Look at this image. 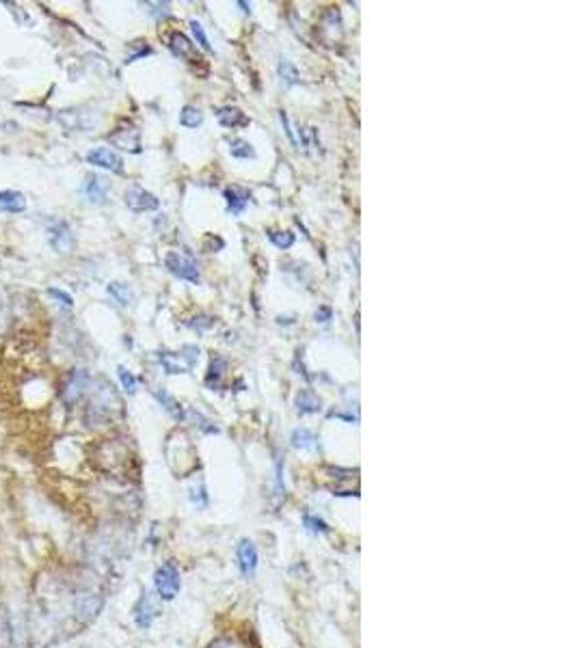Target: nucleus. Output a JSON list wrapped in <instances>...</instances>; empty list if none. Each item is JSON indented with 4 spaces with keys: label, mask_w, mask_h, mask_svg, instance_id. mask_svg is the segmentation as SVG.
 <instances>
[{
    "label": "nucleus",
    "mask_w": 577,
    "mask_h": 648,
    "mask_svg": "<svg viewBox=\"0 0 577 648\" xmlns=\"http://www.w3.org/2000/svg\"><path fill=\"white\" fill-rule=\"evenodd\" d=\"M182 588V579H180V571L173 562H163V566H158L154 573V592L160 601H173L175 596L180 594Z\"/></svg>",
    "instance_id": "1"
},
{
    "label": "nucleus",
    "mask_w": 577,
    "mask_h": 648,
    "mask_svg": "<svg viewBox=\"0 0 577 648\" xmlns=\"http://www.w3.org/2000/svg\"><path fill=\"white\" fill-rule=\"evenodd\" d=\"M102 607H104V596L93 590H78L76 596L72 598L74 618L80 625H91L100 616Z\"/></svg>",
    "instance_id": "2"
},
{
    "label": "nucleus",
    "mask_w": 577,
    "mask_h": 648,
    "mask_svg": "<svg viewBox=\"0 0 577 648\" xmlns=\"http://www.w3.org/2000/svg\"><path fill=\"white\" fill-rule=\"evenodd\" d=\"M0 648H24V627L15 611L0 603Z\"/></svg>",
    "instance_id": "3"
},
{
    "label": "nucleus",
    "mask_w": 577,
    "mask_h": 648,
    "mask_svg": "<svg viewBox=\"0 0 577 648\" xmlns=\"http://www.w3.org/2000/svg\"><path fill=\"white\" fill-rule=\"evenodd\" d=\"M160 614V598L156 596V592H150V590H143L139 601L132 609V618H134V625L139 629H150L154 625V620L158 618Z\"/></svg>",
    "instance_id": "4"
},
{
    "label": "nucleus",
    "mask_w": 577,
    "mask_h": 648,
    "mask_svg": "<svg viewBox=\"0 0 577 648\" xmlns=\"http://www.w3.org/2000/svg\"><path fill=\"white\" fill-rule=\"evenodd\" d=\"M165 266H167L169 272L175 274L178 279H184V281H190V283H197V281H199L197 262H195V259H192L190 255H186V253H178V251L167 253Z\"/></svg>",
    "instance_id": "5"
},
{
    "label": "nucleus",
    "mask_w": 577,
    "mask_h": 648,
    "mask_svg": "<svg viewBox=\"0 0 577 648\" xmlns=\"http://www.w3.org/2000/svg\"><path fill=\"white\" fill-rule=\"evenodd\" d=\"M125 205L132 210V212H150V210L158 207V199L152 192H148L141 186H130L125 190Z\"/></svg>",
    "instance_id": "6"
},
{
    "label": "nucleus",
    "mask_w": 577,
    "mask_h": 648,
    "mask_svg": "<svg viewBox=\"0 0 577 648\" xmlns=\"http://www.w3.org/2000/svg\"><path fill=\"white\" fill-rule=\"evenodd\" d=\"M87 160L91 165L100 167V169H106V171H113V173H123V160L119 154H115L113 150L108 148H95L87 154Z\"/></svg>",
    "instance_id": "7"
},
{
    "label": "nucleus",
    "mask_w": 577,
    "mask_h": 648,
    "mask_svg": "<svg viewBox=\"0 0 577 648\" xmlns=\"http://www.w3.org/2000/svg\"><path fill=\"white\" fill-rule=\"evenodd\" d=\"M110 190V182L98 173H89L83 184V194L91 203H104Z\"/></svg>",
    "instance_id": "8"
},
{
    "label": "nucleus",
    "mask_w": 577,
    "mask_h": 648,
    "mask_svg": "<svg viewBox=\"0 0 577 648\" xmlns=\"http://www.w3.org/2000/svg\"><path fill=\"white\" fill-rule=\"evenodd\" d=\"M236 556H238V566H240V571H243V575L253 577L255 571H258V551H255V545L247 538L240 540Z\"/></svg>",
    "instance_id": "9"
},
{
    "label": "nucleus",
    "mask_w": 577,
    "mask_h": 648,
    "mask_svg": "<svg viewBox=\"0 0 577 648\" xmlns=\"http://www.w3.org/2000/svg\"><path fill=\"white\" fill-rule=\"evenodd\" d=\"M87 383H89V376L85 369H74L68 383H65V389H63V400L65 404H74L83 398L85 389H87Z\"/></svg>",
    "instance_id": "10"
},
{
    "label": "nucleus",
    "mask_w": 577,
    "mask_h": 648,
    "mask_svg": "<svg viewBox=\"0 0 577 648\" xmlns=\"http://www.w3.org/2000/svg\"><path fill=\"white\" fill-rule=\"evenodd\" d=\"M50 245L59 251V253H70L72 247H74V236H72V230L68 223L59 221L57 225L50 227Z\"/></svg>",
    "instance_id": "11"
},
{
    "label": "nucleus",
    "mask_w": 577,
    "mask_h": 648,
    "mask_svg": "<svg viewBox=\"0 0 577 648\" xmlns=\"http://www.w3.org/2000/svg\"><path fill=\"white\" fill-rule=\"evenodd\" d=\"M110 143H115L117 148L139 154L141 152V134L136 128H119L115 134H110Z\"/></svg>",
    "instance_id": "12"
},
{
    "label": "nucleus",
    "mask_w": 577,
    "mask_h": 648,
    "mask_svg": "<svg viewBox=\"0 0 577 648\" xmlns=\"http://www.w3.org/2000/svg\"><path fill=\"white\" fill-rule=\"evenodd\" d=\"M216 119L223 128H247L249 125V117L245 115L243 110L236 108V106H223L216 110Z\"/></svg>",
    "instance_id": "13"
},
{
    "label": "nucleus",
    "mask_w": 577,
    "mask_h": 648,
    "mask_svg": "<svg viewBox=\"0 0 577 648\" xmlns=\"http://www.w3.org/2000/svg\"><path fill=\"white\" fill-rule=\"evenodd\" d=\"M26 210V199L24 194L18 190H3L0 192V212H11L18 214Z\"/></svg>",
    "instance_id": "14"
},
{
    "label": "nucleus",
    "mask_w": 577,
    "mask_h": 648,
    "mask_svg": "<svg viewBox=\"0 0 577 648\" xmlns=\"http://www.w3.org/2000/svg\"><path fill=\"white\" fill-rule=\"evenodd\" d=\"M225 199H227V207L232 214H240L245 210V205L249 203L251 194L247 188L243 186H227L225 188Z\"/></svg>",
    "instance_id": "15"
},
{
    "label": "nucleus",
    "mask_w": 577,
    "mask_h": 648,
    "mask_svg": "<svg viewBox=\"0 0 577 648\" xmlns=\"http://www.w3.org/2000/svg\"><path fill=\"white\" fill-rule=\"evenodd\" d=\"M294 404H296V411L301 413V415H312V413H318L320 409V398L314 394V392H310V389H301V392L296 394V400H294Z\"/></svg>",
    "instance_id": "16"
},
{
    "label": "nucleus",
    "mask_w": 577,
    "mask_h": 648,
    "mask_svg": "<svg viewBox=\"0 0 577 648\" xmlns=\"http://www.w3.org/2000/svg\"><path fill=\"white\" fill-rule=\"evenodd\" d=\"M160 363L167 369V374H186L190 369L188 363H184V356L182 354H173V352H160L158 354Z\"/></svg>",
    "instance_id": "17"
},
{
    "label": "nucleus",
    "mask_w": 577,
    "mask_h": 648,
    "mask_svg": "<svg viewBox=\"0 0 577 648\" xmlns=\"http://www.w3.org/2000/svg\"><path fill=\"white\" fill-rule=\"evenodd\" d=\"M225 367H227V361L223 359V356H214L210 361V367H207V374H205V387L207 389H219L221 385V378L225 374Z\"/></svg>",
    "instance_id": "18"
},
{
    "label": "nucleus",
    "mask_w": 577,
    "mask_h": 648,
    "mask_svg": "<svg viewBox=\"0 0 577 648\" xmlns=\"http://www.w3.org/2000/svg\"><path fill=\"white\" fill-rule=\"evenodd\" d=\"M169 48L173 50L175 57H192V52H195V45H192V41L184 35V32H171Z\"/></svg>",
    "instance_id": "19"
},
{
    "label": "nucleus",
    "mask_w": 577,
    "mask_h": 648,
    "mask_svg": "<svg viewBox=\"0 0 577 648\" xmlns=\"http://www.w3.org/2000/svg\"><path fill=\"white\" fill-rule=\"evenodd\" d=\"M154 398H156V400H158L160 404H163V407H165V411H167V413H171V415H173L175 419H182V417H184L182 404H178V400H175V398H171V396H169V394L165 392V389H154Z\"/></svg>",
    "instance_id": "20"
},
{
    "label": "nucleus",
    "mask_w": 577,
    "mask_h": 648,
    "mask_svg": "<svg viewBox=\"0 0 577 648\" xmlns=\"http://www.w3.org/2000/svg\"><path fill=\"white\" fill-rule=\"evenodd\" d=\"M108 294L113 296L121 307H130L132 305V301H134V294H132V290L128 287L125 283H119V281H113L108 285Z\"/></svg>",
    "instance_id": "21"
},
{
    "label": "nucleus",
    "mask_w": 577,
    "mask_h": 648,
    "mask_svg": "<svg viewBox=\"0 0 577 648\" xmlns=\"http://www.w3.org/2000/svg\"><path fill=\"white\" fill-rule=\"evenodd\" d=\"M316 434L307 428H296L292 432V445L296 449H314L316 447Z\"/></svg>",
    "instance_id": "22"
},
{
    "label": "nucleus",
    "mask_w": 577,
    "mask_h": 648,
    "mask_svg": "<svg viewBox=\"0 0 577 648\" xmlns=\"http://www.w3.org/2000/svg\"><path fill=\"white\" fill-rule=\"evenodd\" d=\"M279 78H281V83H283L285 87H294V85L301 83L298 70H296L294 65L287 61V59H281V61H279Z\"/></svg>",
    "instance_id": "23"
},
{
    "label": "nucleus",
    "mask_w": 577,
    "mask_h": 648,
    "mask_svg": "<svg viewBox=\"0 0 577 648\" xmlns=\"http://www.w3.org/2000/svg\"><path fill=\"white\" fill-rule=\"evenodd\" d=\"M201 121H203V115H201V110L199 108H195V106H184L182 108V112H180V123L184 125V128H199L201 125Z\"/></svg>",
    "instance_id": "24"
},
{
    "label": "nucleus",
    "mask_w": 577,
    "mask_h": 648,
    "mask_svg": "<svg viewBox=\"0 0 577 648\" xmlns=\"http://www.w3.org/2000/svg\"><path fill=\"white\" fill-rule=\"evenodd\" d=\"M230 154L234 158H240V160H247V158H255V150L251 145L243 139H232L230 141Z\"/></svg>",
    "instance_id": "25"
},
{
    "label": "nucleus",
    "mask_w": 577,
    "mask_h": 648,
    "mask_svg": "<svg viewBox=\"0 0 577 648\" xmlns=\"http://www.w3.org/2000/svg\"><path fill=\"white\" fill-rule=\"evenodd\" d=\"M117 376H119V381H121V387L125 389L128 394H136L139 381H136V376L132 374L130 369H125L123 365H119V367H117Z\"/></svg>",
    "instance_id": "26"
},
{
    "label": "nucleus",
    "mask_w": 577,
    "mask_h": 648,
    "mask_svg": "<svg viewBox=\"0 0 577 648\" xmlns=\"http://www.w3.org/2000/svg\"><path fill=\"white\" fill-rule=\"evenodd\" d=\"M268 238H270V242L277 249H290L294 245V234L292 232H272Z\"/></svg>",
    "instance_id": "27"
},
{
    "label": "nucleus",
    "mask_w": 577,
    "mask_h": 648,
    "mask_svg": "<svg viewBox=\"0 0 577 648\" xmlns=\"http://www.w3.org/2000/svg\"><path fill=\"white\" fill-rule=\"evenodd\" d=\"M303 523H305V527H307L312 534H327V531H329V525L323 521V518L312 516V514H305V516H303Z\"/></svg>",
    "instance_id": "28"
},
{
    "label": "nucleus",
    "mask_w": 577,
    "mask_h": 648,
    "mask_svg": "<svg viewBox=\"0 0 577 648\" xmlns=\"http://www.w3.org/2000/svg\"><path fill=\"white\" fill-rule=\"evenodd\" d=\"M190 26H192V32H195V39H197V43L203 48L205 52H210V50H212V45H210V41H207V37H205V30H203V26H201L197 20H192V22H190Z\"/></svg>",
    "instance_id": "29"
},
{
    "label": "nucleus",
    "mask_w": 577,
    "mask_h": 648,
    "mask_svg": "<svg viewBox=\"0 0 577 648\" xmlns=\"http://www.w3.org/2000/svg\"><path fill=\"white\" fill-rule=\"evenodd\" d=\"M48 294L54 296V298L59 301V305H61V307H65V310H72L74 301H72V296H70V294H65V292H61V290H57V287H50V290H48Z\"/></svg>",
    "instance_id": "30"
},
{
    "label": "nucleus",
    "mask_w": 577,
    "mask_h": 648,
    "mask_svg": "<svg viewBox=\"0 0 577 648\" xmlns=\"http://www.w3.org/2000/svg\"><path fill=\"white\" fill-rule=\"evenodd\" d=\"M152 7L156 9H150V13L156 15V18H167L169 15V3H152Z\"/></svg>",
    "instance_id": "31"
},
{
    "label": "nucleus",
    "mask_w": 577,
    "mask_h": 648,
    "mask_svg": "<svg viewBox=\"0 0 577 648\" xmlns=\"http://www.w3.org/2000/svg\"><path fill=\"white\" fill-rule=\"evenodd\" d=\"M331 318H333L331 307H320V310L316 312V322H323V324H327Z\"/></svg>",
    "instance_id": "32"
},
{
    "label": "nucleus",
    "mask_w": 577,
    "mask_h": 648,
    "mask_svg": "<svg viewBox=\"0 0 577 648\" xmlns=\"http://www.w3.org/2000/svg\"><path fill=\"white\" fill-rule=\"evenodd\" d=\"M279 119H281V123H283V130H285V134H287V136H290V141H292L294 145H298V141H296V136H294V132H292V130H290V123H287V115H285V112H283V110L279 112Z\"/></svg>",
    "instance_id": "33"
}]
</instances>
